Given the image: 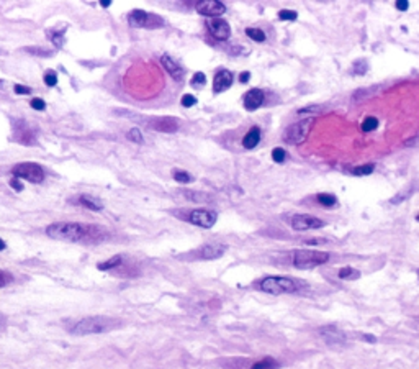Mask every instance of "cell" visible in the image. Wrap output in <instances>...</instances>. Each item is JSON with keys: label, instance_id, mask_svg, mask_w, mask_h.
<instances>
[{"label": "cell", "instance_id": "6da1fadb", "mask_svg": "<svg viewBox=\"0 0 419 369\" xmlns=\"http://www.w3.org/2000/svg\"><path fill=\"white\" fill-rule=\"evenodd\" d=\"M46 235L61 242H90L103 237V230L97 225H85L77 222H59L46 228Z\"/></svg>", "mask_w": 419, "mask_h": 369}, {"label": "cell", "instance_id": "7a4b0ae2", "mask_svg": "<svg viewBox=\"0 0 419 369\" xmlns=\"http://www.w3.org/2000/svg\"><path fill=\"white\" fill-rule=\"evenodd\" d=\"M116 325H120V323L111 320L108 317H87L76 323L74 328H72V333L74 335L103 333V332H108L111 328H115Z\"/></svg>", "mask_w": 419, "mask_h": 369}, {"label": "cell", "instance_id": "3957f363", "mask_svg": "<svg viewBox=\"0 0 419 369\" xmlns=\"http://www.w3.org/2000/svg\"><path fill=\"white\" fill-rule=\"evenodd\" d=\"M259 289L267 294L278 295V294H292L298 290V284L292 277H282V276H269L264 277L259 284Z\"/></svg>", "mask_w": 419, "mask_h": 369}, {"label": "cell", "instance_id": "277c9868", "mask_svg": "<svg viewBox=\"0 0 419 369\" xmlns=\"http://www.w3.org/2000/svg\"><path fill=\"white\" fill-rule=\"evenodd\" d=\"M293 266L298 269H311V267L321 266L329 261V254L325 251L315 249H297L293 251Z\"/></svg>", "mask_w": 419, "mask_h": 369}, {"label": "cell", "instance_id": "5b68a950", "mask_svg": "<svg viewBox=\"0 0 419 369\" xmlns=\"http://www.w3.org/2000/svg\"><path fill=\"white\" fill-rule=\"evenodd\" d=\"M128 23L135 28H148V30H156V28L164 26V20L156 13H148L144 10H133L128 15Z\"/></svg>", "mask_w": 419, "mask_h": 369}, {"label": "cell", "instance_id": "8992f818", "mask_svg": "<svg viewBox=\"0 0 419 369\" xmlns=\"http://www.w3.org/2000/svg\"><path fill=\"white\" fill-rule=\"evenodd\" d=\"M311 125H313V119H306V120L293 123V125H290L287 130H285L283 139L288 144H301L306 138H308Z\"/></svg>", "mask_w": 419, "mask_h": 369}, {"label": "cell", "instance_id": "52a82bcc", "mask_svg": "<svg viewBox=\"0 0 419 369\" xmlns=\"http://www.w3.org/2000/svg\"><path fill=\"white\" fill-rule=\"evenodd\" d=\"M12 174L15 179H25L30 182H43L44 171L40 164L35 163H20L12 167Z\"/></svg>", "mask_w": 419, "mask_h": 369}, {"label": "cell", "instance_id": "ba28073f", "mask_svg": "<svg viewBox=\"0 0 419 369\" xmlns=\"http://www.w3.org/2000/svg\"><path fill=\"white\" fill-rule=\"evenodd\" d=\"M216 220H218L216 212L208 210V209L192 210L188 215L190 223H193V225H197V227H202V228H211L216 223Z\"/></svg>", "mask_w": 419, "mask_h": 369}, {"label": "cell", "instance_id": "9c48e42d", "mask_svg": "<svg viewBox=\"0 0 419 369\" xmlns=\"http://www.w3.org/2000/svg\"><path fill=\"white\" fill-rule=\"evenodd\" d=\"M197 12L203 16H211V18H220V15L226 12V5L220 0H200L195 5Z\"/></svg>", "mask_w": 419, "mask_h": 369}, {"label": "cell", "instance_id": "30bf717a", "mask_svg": "<svg viewBox=\"0 0 419 369\" xmlns=\"http://www.w3.org/2000/svg\"><path fill=\"white\" fill-rule=\"evenodd\" d=\"M206 28H208L210 35L220 41H226L231 35L230 23L223 18H208L206 20Z\"/></svg>", "mask_w": 419, "mask_h": 369}, {"label": "cell", "instance_id": "8fae6325", "mask_svg": "<svg viewBox=\"0 0 419 369\" xmlns=\"http://www.w3.org/2000/svg\"><path fill=\"white\" fill-rule=\"evenodd\" d=\"M325 227V222L316 219V217L310 215H295L292 217V228L297 232H305V230H316V228Z\"/></svg>", "mask_w": 419, "mask_h": 369}, {"label": "cell", "instance_id": "7c38bea8", "mask_svg": "<svg viewBox=\"0 0 419 369\" xmlns=\"http://www.w3.org/2000/svg\"><path fill=\"white\" fill-rule=\"evenodd\" d=\"M318 333H320V337L325 340V342L328 345H342L345 343V333L344 332H340L339 328L336 327H321L320 330H318Z\"/></svg>", "mask_w": 419, "mask_h": 369}, {"label": "cell", "instance_id": "4fadbf2b", "mask_svg": "<svg viewBox=\"0 0 419 369\" xmlns=\"http://www.w3.org/2000/svg\"><path fill=\"white\" fill-rule=\"evenodd\" d=\"M264 100H265V94L262 92L260 89H251V91L246 92V96H244V107H246V110L254 112L264 104Z\"/></svg>", "mask_w": 419, "mask_h": 369}, {"label": "cell", "instance_id": "5bb4252c", "mask_svg": "<svg viewBox=\"0 0 419 369\" xmlns=\"http://www.w3.org/2000/svg\"><path fill=\"white\" fill-rule=\"evenodd\" d=\"M231 84H233V74L230 71H226V69L218 71L213 79V92L215 94L225 92L226 89L231 87Z\"/></svg>", "mask_w": 419, "mask_h": 369}, {"label": "cell", "instance_id": "9a60e30c", "mask_svg": "<svg viewBox=\"0 0 419 369\" xmlns=\"http://www.w3.org/2000/svg\"><path fill=\"white\" fill-rule=\"evenodd\" d=\"M151 126H153L154 130H158V131L175 133L178 130V120L174 119V117H163V119H156Z\"/></svg>", "mask_w": 419, "mask_h": 369}, {"label": "cell", "instance_id": "2e32d148", "mask_svg": "<svg viewBox=\"0 0 419 369\" xmlns=\"http://www.w3.org/2000/svg\"><path fill=\"white\" fill-rule=\"evenodd\" d=\"M226 251V246L223 245H205L203 248H200L197 251V256L202 259H216V258H221L223 254H225Z\"/></svg>", "mask_w": 419, "mask_h": 369}, {"label": "cell", "instance_id": "e0dca14e", "mask_svg": "<svg viewBox=\"0 0 419 369\" xmlns=\"http://www.w3.org/2000/svg\"><path fill=\"white\" fill-rule=\"evenodd\" d=\"M161 63H163L164 66V69L169 72V74L172 76V79H175V81H182V77H183V69L178 66L174 59L170 58V56H161Z\"/></svg>", "mask_w": 419, "mask_h": 369}, {"label": "cell", "instance_id": "ac0fdd59", "mask_svg": "<svg viewBox=\"0 0 419 369\" xmlns=\"http://www.w3.org/2000/svg\"><path fill=\"white\" fill-rule=\"evenodd\" d=\"M74 204H79L82 207H87V209H90L93 212H98V210H102L103 209V204L100 202L98 199H95L92 197V195H88V194H84V195H79V197H76L74 199Z\"/></svg>", "mask_w": 419, "mask_h": 369}, {"label": "cell", "instance_id": "d6986e66", "mask_svg": "<svg viewBox=\"0 0 419 369\" xmlns=\"http://www.w3.org/2000/svg\"><path fill=\"white\" fill-rule=\"evenodd\" d=\"M260 141V128L259 126H252L251 130L246 133L243 138V146L246 149H252L255 148Z\"/></svg>", "mask_w": 419, "mask_h": 369}, {"label": "cell", "instance_id": "ffe728a7", "mask_svg": "<svg viewBox=\"0 0 419 369\" xmlns=\"http://www.w3.org/2000/svg\"><path fill=\"white\" fill-rule=\"evenodd\" d=\"M123 262V258L120 254H116L113 256V258H110L108 261H103V262H100V264L97 266L100 271H110V269H115L116 266H120Z\"/></svg>", "mask_w": 419, "mask_h": 369}, {"label": "cell", "instance_id": "44dd1931", "mask_svg": "<svg viewBox=\"0 0 419 369\" xmlns=\"http://www.w3.org/2000/svg\"><path fill=\"white\" fill-rule=\"evenodd\" d=\"M251 369H278V363L272 358H264V360L254 363Z\"/></svg>", "mask_w": 419, "mask_h": 369}, {"label": "cell", "instance_id": "7402d4cb", "mask_svg": "<svg viewBox=\"0 0 419 369\" xmlns=\"http://www.w3.org/2000/svg\"><path fill=\"white\" fill-rule=\"evenodd\" d=\"M357 277H360V272L357 269H354V267H350V266H345L339 271V279L352 281V279H357Z\"/></svg>", "mask_w": 419, "mask_h": 369}, {"label": "cell", "instance_id": "603a6c76", "mask_svg": "<svg viewBox=\"0 0 419 369\" xmlns=\"http://www.w3.org/2000/svg\"><path fill=\"white\" fill-rule=\"evenodd\" d=\"M316 200L320 202L321 205H325V207H333V205H336L337 204V199H336V195H333V194H318L316 195Z\"/></svg>", "mask_w": 419, "mask_h": 369}, {"label": "cell", "instance_id": "cb8c5ba5", "mask_svg": "<svg viewBox=\"0 0 419 369\" xmlns=\"http://www.w3.org/2000/svg\"><path fill=\"white\" fill-rule=\"evenodd\" d=\"M373 169H375V166H373V164H364V166L352 167L349 172H350L352 176H368V174H372Z\"/></svg>", "mask_w": 419, "mask_h": 369}, {"label": "cell", "instance_id": "d4e9b609", "mask_svg": "<svg viewBox=\"0 0 419 369\" xmlns=\"http://www.w3.org/2000/svg\"><path fill=\"white\" fill-rule=\"evenodd\" d=\"M25 51L26 53H30L33 56H40V58H51V56L54 54V51H51V49H46V48H36V46H33V48H25Z\"/></svg>", "mask_w": 419, "mask_h": 369}, {"label": "cell", "instance_id": "484cf974", "mask_svg": "<svg viewBox=\"0 0 419 369\" xmlns=\"http://www.w3.org/2000/svg\"><path fill=\"white\" fill-rule=\"evenodd\" d=\"M246 35H248L251 40H254L257 43L265 41V33L262 30H259V28H248V30H246Z\"/></svg>", "mask_w": 419, "mask_h": 369}, {"label": "cell", "instance_id": "4316f807", "mask_svg": "<svg viewBox=\"0 0 419 369\" xmlns=\"http://www.w3.org/2000/svg\"><path fill=\"white\" fill-rule=\"evenodd\" d=\"M415 191H416V187H410L408 191L405 189V191H401L400 194L395 195V197L392 199V204H400V202H403V200H406L408 197H411L413 192H415Z\"/></svg>", "mask_w": 419, "mask_h": 369}, {"label": "cell", "instance_id": "83f0119b", "mask_svg": "<svg viewBox=\"0 0 419 369\" xmlns=\"http://www.w3.org/2000/svg\"><path fill=\"white\" fill-rule=\"evenodd\" d=\"M377 126H378V120L375 117H367V119L362 122V130L364 131H373V130H377Z\"/></svg>", "mask_w": 419, "mask_h": 369}, {"label": "cell", "instance_id": "f1b7e54d", "mask_svg": "<svg viewBox=\"0 0 419 369\" xmlns=\"http://www.w3.org/2000/svg\"><path fill=\"white\" fill-rule=\"evenodd\" d=\"M172 176H174V179L177 182H183V184H187L190 181H193V177L188 174L187 171H180V169H175L174 172H172Z\"/></svg>", "mask_w": 419, "mask_h": 369}, {"label": "cell", "instance_id": "f546056e", "mask_svg": "<svg viewBox=\"0 0 419 369\" xmlns=\"http://www.w3.org/2000/svg\"><path fill=\"white\" fill-rule=\"evenodd\" d=\"M367 68H368L367 61L365 59H359V61H355L354 66H352V72H354V74L362 76V74H365V72H367Z\"/></svg>", "mask_w": 419, "mask_h": 369}, {"label": "cell", "instance_id": "4dcf8cb0", "mask_svg": "<svg viewBox=\"0 0 419 369\" xmlns=\"http://www.w3.org/2000/svg\"><path fill=\"white\" fill-rule=\"evenodd\" d=\"M205 82H206V77L203 72H195L192 77V86L195 89H202V87H205Z\"/></svg>", "mask_w": 419, "mask_h": 369}, {"label": "cell", "instance_id": "1f68e13d", "mask_svg": "<svg viewBox=\"0 0 419 369\" xmlns=\"http://www.w3.org/2000/svg\"><path fill=\"white\" fill-rule=\"evenodd\" d=\"M297 16H298V13L293 12V10H280V12H278V18L283 21H295Z\"/></svg>", "mask_w": 419, "mask_h": 369}, {"label": "cell", "instance_id": "d6a6232c", "mask_svg": "<svg viewBox=\"0 0 419 369\" xmlns=\"http://www.w3.org/2000/svg\"><path fill=\"white\" fill-rule=\"evenodd\" d=\"M126 138L130 139V141H133V143H139V144L143 143V135H141V131H139L138 128H131V130L128 131Z\"/></svg>", "mask_w": 419, "mask_h": 369}, {"label": "cell", "instance_id": "836d02e7", "mask_svg": "<svg viewBox=\"0 0 419 369\" xmlns=\"http://www.w3.org/2000/svg\"><path fill=\"white\" fill-rule=\"evenodd\" d=\"M285 158H287V153H285V149H282V148H275V149L272 151V159L275 161V163L282 164L283 161H285Z\"/></svg>", "mask_w": 419, "mask_h": 369}, {"label": "cell", "instance_id": "e575fe53", "mask_svg": "<svg viewBox=\"0 0 419 369\" xmlns=\"http://www.w3.org/2000/svg\"><path fill=\"white\" fill-rule=\"evenodd\" d=\"M49 36H51V40L56 44V48H63V44H64V31H61L59 35H58V33H49Z\"/></svg>", "mask_w": 419, "mask_h": 369}, {"label": "cell", "instance_id": "d590c367", "mask_svg": "<svg viewBox=\"0 0 419 369\" xmlns=\"http://www.w3.org/2000/svg\"><path fill=\"white\" fill-rule=\"evenodd\" d=\"M180 104H182V107H193L195 104H197V99H195L193 96H190V94H185V96L182 97L180 100Z\"/></svg>", "mask_w": 419, "mask_h": 369}, {"label": "cell", "instance_id": "8d00e7d4", "mask_svg": "<svg viewBox=\"0 0 419 369\" xmlns=\"http://www.w3.org/2000/svg\"><path fill=\"white\" fill-rule=\"evenodd\" d=\"M56 82H58V77H56L54 72H46V74H44V84H46V86L54 87Z\"/></svg>", "mask_w": 419, "mask_h": 369}, {"label": "cell", "instance_id": "74e56055", "mask_svg": "<svg viewBox=\"0 0 419 369\" xmlns=\"http://www.w3.org/2000/svg\"><path fill=\"white\" fill-rule=\"evenodd\" d=\"M10 282H12V276H10L8 272L0 271V287L7 286V284H10Z\"/></svg>", "mask_w": 419, "mask_h": 369}, {"label": "cell", "instance_id": "f35d334b", "mask_svg": "<svg viewBox=\"0 0 419 369\" xmlns=\"http://www.w3.org/2000/svg\"><path fill=\"white\" fill-rule=\"evenodd\" d=\"M187 197L193 199V202H203V199H210V195L205 194H192V192H185Z\"/></svg>", "mask_w": 419, "mask_h": 369}, {"label": "cell", "instance_id": "ab89813d", "mask_svg": "<svg viewBox=\"0 0 419 369\" xmlns=\"http://www.w3.org/2000/svg\"><path fill=\"white\" fill-rule=\"evenodd\" d=\"M31 107L35 109V110H44L46 109V104H44V100L43 99H33L31 100Z\"/></svg>", "mask_w": 419, "mask_h": 369}, {"label": "cell", "instance_id": "60d3db41", "mask_svg": "<svg viewBox=\"0 0 419 369\" xmlns=\"http://www.w3.org/2000/svg\"><path fill=\"white\" fill-rule=\"evenodd\" d=\"M395 7L400 10V12H405V10L410 8V2L408 0H396L395 2Z\"/></svg>", "mask_w": 419, "mask_h": 369}, {"label": "cell", "instance_id": "b9f144b4", "mask_svg": "<svg viewBox=\"0 0 419 369\" xmlns=\"http://www.w3.org/2000/svg\"><path fill=\"white\" fill-rule=\"evenodd\" d=\"M13 91H15V94H31V89L30 87H25V86H20V84H16V86L13 87Z\"/></svg>", "mask_w": 419, "mask_h": 369}, {"label": "cell", "instance_id": "7bdbcfd3", "mask_svg": "<svg viewBox=\"0 0 419 369\" xmlns=\"http://www.w3.org/2000/svg\"><path fill=\"white\" fill-rule=\"evenodd\" d=\"M10 186H12L15 191H23V184H21L18 179H12V181H10Z\"/></svg>", "mask_w": 419, "mask_h": 369}, {"label": "cell", "instance_id": "ee69618b", "mask_svg": "<svg viewBox=\"0 0 419 369\" xmlns=\"http://www.w3.org/2000/svg\"><path fill=\"white\" fill-rule=\"evenodd\" d=\"M249 79H251V74H249V72H241V76H239V82L246 84Z\"/></svg>", "mask_w": 419, "mask_h": 369}, {"label": "cell", "instance_id": "f6af8a7d", "mask_svg": "<svg viewBox=\"0 0 419 369\" xmlns=\"http://www.w3.org/2000/svg\"><path fill=\"white\" fill-rule=\"evenodd\" d=\"M323 243H326V240H323V238H313V240H308V245H323Z\"/></svg>", "mask_w": 419, "mask_h": 369}, {"label": "cell", "instance_id": "bcb514c9", "mask_svg": "<svg viewBox=\"0 0 419 369\" xmlns=\"http://www.w3.org/2000/svg\"><path fill=\"white\" fill-rule=\"evenodd\" d=\"M364 340H365V342H370V343H375V342H377V338L372 337V335H364Z\"/></svg>", "mask_w": 419, "mask_h": 369}, {"label": "cell", "instance_id": "7dc6e473", "mask_svg": "<svg viewBox=\"0 0 419 369\" xmlns=\"http://www.w3.org/2000/svg\"><path fill=\"white\" fill-rule=\"evenodd\" d=\"M110 3H111L110 0H102V2H100V5H102V7H105V8L110 7Z\"/></svg>", "mask_w": 419, "mask_h": 369}, {"label": "cell", "instance_id": "c3c4849f", "mask_svg": "<svg viewBox=\"0 0 419 369\" xmlns=\"http://www.w3.org/2000/svg\"><path fill=\"white\" fill-rule=\"evenodd\" d=\"M5 248H7V245H5V242L2 238H0V251H3Z\"/></svg>", "mask_w": 419, "mask_h": 369}, {"label": "cell", "instance_id": "681fc988", "mask_svg": "<svg viewBox=\"0 0 419 369\" xmlns=\"http://www.w3.org/2000/svg\"><path fill=\"white\" fill-rule=\"evenodd\" d=\"M2 327H3V317L0 315V328H2Z\"/></svg>", "mask_w": 419, "mask_h": 369}, {"label": "cell", "instance_id": "f907efd6", "mask_svg": "<svg viewBox=\"0 0 419 369\" xmlns=\"http://www.w3.org/2000/svg\"><path fill=\"white\" fill-rule=\"evenodd\" d=\"M416 220H418V222H419V214H418V217H416Z\"/></svg>", "mask_w": 419, "mask_h": 369}, {"label": "cell", "instance_id": "816d5d0a", "mask_svg": "<svg viewBox=\"0 0 419 369\" xmlns=\"http://www.w3.org/2000/svg\"><path fill=\"white\" fill-rule=\"evenodd\" d=\"M418 277H419V271H418Z\"/></svg>", "mask_w": 419, "mask_h": 369}]
</instances>
